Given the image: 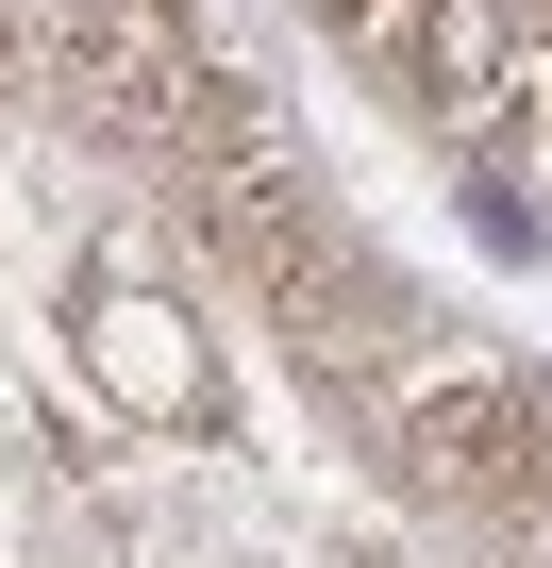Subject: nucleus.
Returning <instances> with one entry per match:
<instances>
[{"label": "nucleus", "mask_w": 552, "mask_h": 568, "mask_svg": "<svg viewBox=\"0 0 552 568\" xmlns=\"http://www.w3.org/2000/svg\"><path fill=\"white\" fill-rule=\"evenodd\" d=\"M402 468H419L452 518L552 535V402H535L519 368H435V385H402Z\"/></svg>", "instance_id": "obj_1"}, {"label": "nucleus", "mask_w": 552, "mask_h": 568, "mask_svg": "<svg viewBox=\"0 0 552 568\" xmlns=\"http://www.w3.org/2000/svg\"><path fill=\"white\" fill-rule=\"evenodd\" d=\"M68 18H101V0H68Z\"/></svg>", "instance_id": "obj_2"}]
</instances>
